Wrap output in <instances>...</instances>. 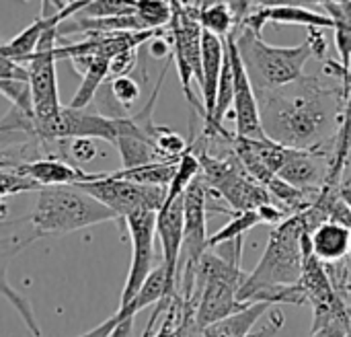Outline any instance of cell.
Listing matches in <instances>:
<instances>
[{"mask_svg": "<svg viewBox=\"0 0 351 337\" xmlns=\"http://www.w3.org/2000/svg\"><path fill=\"white\" fill-rule=\"evenodd\" d=\"M351 84L329 74L304 76L274 93H261V124L269 140L296 150L333 148Z\"/></svg>", "mask_w": 351, "mask_h": 337, "instance_id": "6da1fadb", "label": "cell"}, {"mask_svg": "<svg viewBox=\"0 0 351 337\" xmlns=\"http://www.w3.org/2000/svg\"><path fill=\"white\" fill-rule=\"evenodd\" d=\"M311 235L304 214H296L276 226L269 235L267 247L247 276L239 301L245 305L251 303H269L276 307V297L288 286H296L304 272V237Z\"/></svg>", "mask_w": 351, "mask_h": 337, "instance_id": "7a4b0ae2", "label": "cell"}, {"mask_svg": "<svg viewBox=\"0 0 351 337\" xmlns=\"http://www.w3.org/2000/svg\"><path fill=\"white\" fill-rule=\"evenodd\" d=\"M109 220L119 218L78 185L43 187L33 212L21 218L27 226L29 245L43 237H62Z\"/></svg>", "mask_w": 351, "mask_h": 337, "instance_id": "3957f363", "label": "cell"}, {"mask_svg": "<svg viewBox=\"0 0 351 337\" xmlns=\"http://www.w3.org/2000/svg\"><path fill=\"white\" fill-rule=\"evenodd\" d=\"M232 35L257 95L274 93L298 82L306 76V62L315 58L306 39L296 47H280L265 43L261 35L247 27H237Z\"/></svg>", "mask_w": 351, "mask_h": 337, "instance_id": "277c9868", "label": "cell"}, {"mask_svg": "<svg viewBox=\"0 0 351 337\" xmlns=\"http://www.w3.org/2000/svg\"><path fill=\"white\" fill-rule=\"evenodd\" d=\"M241 255L243 251L230 257H220L212 251L204 255L195 290V323L202 332L247 307L239 301V292L249 276L241 270Z\"/></svg>", "mask_w": 351, "mask_h": 337, "instance_id": "5b68a950", "label": "cell"}, {"mask_svg": "<svg viewBox=\"0 0 351 337\" xmlns=\"http://www.w3.org/2000/svg\"><path fill=\"white\" fill-rule=\"evenodd\" d=\"M193 154L199 159L202 177L222 198V202L228 204V210H234L237 214L253 212L263 208L265 204L276 202L267 191V187H263L247 173L234 148H230L224 154H208V152H193Z\"/></svg>", "mask_w": 351, "mask_h": 337, "instance_id": "8992f818", "label": "cell"}, {"mask_svg": "<svg viewBox=\"0 0 351 337\" xmlns=\"http://www.w3.org/2000/svg\"><path fill=\"white\" fill-rule=\"evenodd\" d=\"M202 2H177L173 0V21H171V35H173V56L177 62L179 80L183 93L191 107L206 119V107L197 101L191 91V78L204 84V70H202V43H204V27L199 23Z\"/></svg>", "mask_w": 351, "mask_h": 337, "instance_id": "52a82bcc", "label": "cell"}, {"mask_svg": "<svg viewBox=\"0 0 351 337\" xmlns=\"http://www.w3.org/2000/svg\"><path fill=\"white\" fill-rule=\"evenodd\" d=\"M58 27L49 29L43 39L39 41L33 56L23 60L29 68V82L33 91V105H35V119L37 124H47L56 119L62 111L60 93H58V76H56V49H58Z\"/></svg>", "mask_w": 351, "mask_h": 337, "instance_id": "ba28073f", "label": "cell"}, {"mask_svg": "<svg viewBox=\"0 0 351 337\" xmlns=\"http://www.w3.org/2000/svg\"><path fill=\"white\" fill-rule=\"evenodd\" d=\"M103 206L113 210L119 220H128L138 212H160L167 200L169 189L138 185L128 179H117L113 173H107L95 183L78 185Z\"/></svg>", "mask_w": 351, "mask_h": 337, "instance_id": "9c48e42d", "label": "cell"}, {"mask_svg": "<svg viewBox=\"0 0 351 337\" xmlns=\"http://www.w3.org/2000/svg\"><path fill=\"white\" fill-rule=\"evenodd\" d=\"M158 222V212H138L125 220L132 235V264L125 286L121 290L119 309L128 307L144 288L154 268V237Z\"/></svg>", "mask_w": 351, "mask_h": 337, "instance_id": "30bf717a", "label": "cell"}, {"mask_svg": "<svg viewBox=\"0 0 351 337\" xmlns=\"http://www.w3.org/2000/svg\"><path fill=\"white\" fill-rule=\"evenodd\" d=\"M37 136L47 140H76V138H99L117 146V121L103 113L86 109L62 107L60 115L47 124H37Z\"/></svg>", "mask_w": 351, "mask_h": 337, "instance_id": "8fae6325", "label": "cell"}, {"mask_svg": "<svg viewBox=\"0 0 351 337\" xmlns=\"http://www.w3.org/2000/svg\"><path fill=\"white\" fill-rule=\"evenodd\" d=\"M226 49L232 64V76H234V124H237V136L239 138H253L263 140L267 138L263 124H261V107L257 91L249 78V72L245 68V62L241 58V51L237 47L234 35L230 33L224 37Z\"/></svg>", "mask_w": 351, "mask_h": 337, "instance_id": "7c38bea8", "label": "cell"}, {"mask_svg": "<svg viewBox=\"0 0 351 337\" xmlns=\"http://www.w3.org/2000/svg\"><path fill=\"white\" fill-rule=\"evenodd\" d=\"M88 0H76V2H53V12H47L49 8V2L43 0L41 2V12L39 16L27 27L23 29L16 37H12L10 41H6L2 47H0V56L4 58H10V60H16V62H23L27 60L29 56L35 54L39 41L43 39V35L49 31V29H56L60 27L62 23H66L68 19L76 16L78 12H82L86 8Z\"/></svg>", "mask_w": 351, "mask_h": 337, "instance_id": "4fadbf2b", "label": "cell"}, {"mask_svg": "<svg viewBox=\"0 0 351 337\" xmlns=\"http://www.w3.org/2000/svg\"><path fill=\"white\" fill-rule=\"evenodd\" d=\"M333 148L325 150H296L288 148L280 179L298 189H323L331 177Z\"/></svg>", "mask_w": 351, "mask_h": 337, "instance_id": "5bb4252c", "label": "cell"}, {"mask_svg": "<svg viewBox=\"0 0 351 337\" xmlns=\"http://www.w3.org/2000/svg\"><path fill=\"white\" fill-rule=\"evenodd\" d=\"M117 121V150L123 163V169H138L150 163H169L162 159L154 138L134 124L130 115L115 117Z\"/></svg>", "mask_w": 351, "mask_h": 337, "instance_id": "9a60e30c", "label": "cell"}, {"mask_svg": "<svg viewBox=\"0 0 351 337\" xmlns=\"http://www.w3.org/2000/svg\"><path fill=\"white\" fill-rule=\"evenodd\" d=\"M12 171L31 177L41 187H58V185H84L103 179L107 173H88L72 163L60 159H43L29 165L12 167Z\"/></svg>", "mask_w": 351, "mask_h": 337, "instance_id": "2e32d148", "label": "cell"}, {"mask_svg": "<svg viewBox=\"0 0 351 337\" xmlns=\"http://www.w3.org/2000/svg\"><path fill=\"white\" fill-rule=\"evenodd\" d=\"M165 286H167V276L162 266H156V270L152 272V276L148 278V282L144 284V288L140 290V294L123 309H117L115 315H111L107 321H103L101 325H97L95 329L82 334L76 337H111L115 334V329L125 323L128 319H134L140 311H144L150 305H158L165 297Z\"/></svg>", "mask_w": 351, "mask_h": 337, "instance_id": "e0dca14e", "label": "cell"}, {"mask_svg": "<svg viewBox=\"0 0 351 337\" xmlns=\"http://www.w3.org/2000/svg\"><path fill=\"white\" fill-rule=\"evenodd\" d=\"M226 60V43L222 37L204 31V43H202V70H204V84H202V97L206 107V119L204 126L212 121L216 99H218V86L224 70Z\"/></svg>", "mask_w": 351, "mask_h": 337, "instance_id": "ac0fdd59", "label": "cell"}, {"mask_svg": "<svg viewBox=\"0 0 351 337\" xmlns=\"http://www.w3.org/2000/svg\"><path fill=\"white\" fill-rule=\"evenodd\" d=\"M313 253L325 266H337L351 255V233L339 222L327 220L311 233Z\"/></svg>", "mask_w": 351, "mask_h": 337, "instance_id": "d6986e66", "label": "cell"}, {"mask_svg": "<svg viewBox=\"0 0 351 337\" xmlns=\"http://www.w3.org/2000/svg\"><path fill=\"white\" fill-rule=\"evenodd\" d=\"M274 309L269 303H251L243 311L206 327L202 332L204 337H249L253 334L255 325L263 315H267Z\"/></svg>", "mask_w": 351, "mask_h": 337, "instance_id": "ffe728a7", "label": "cell"}, {"mask_svg": "<svg viewBox=\"0 0 351 337\" xmlns=\"http://www.w3.org/2000/svg\"><path fill=\"white\" fill-rule=\"evenodd\" d=\"M335 23V45L339 51V64L351 74V2L323 0L319 2Z\"/></svg>", "mask_w": 351, "mask_h": 337, "instance_id": "44dd1931", "label": "cell"}, {"mask_svg": "<svg viewBox=\"0 0 351 337\" xmlns=\"http://www.w3.org/2000/svg\"><path fill=\"white\" fill-rule=\"evenodd\" d=\"M177 169H179V163H150L138 169H128V171L121 169V171H115L113 175L117 179H128L138 185L169 189L177 175Z\"/></svg>", "mask_w": 351, "mask_h": 337, "instance_id": "7402d4cb", "label": "cell"}, {"mask_svg": "<svg viewBox=\"0 0 351 337\" xmlns=\"http://www.w3.org/2000/svg\"><path fill=\"white\" fill-rule=\"evenodd\" d=\"M199 23L204 31L214 33L222 39L228 37L237 29V21L232 16L228 2H202Z\"/></svg>", "mask_w": 351, "mask_h": 337, "instance_id": "603a6c76", "label": "cell"}, {"mask_svg": "<svg viewBox=\"0 0 351 337\" xmlns=\"http://www.w3.org/2000/svg\"><path fill=\"white\" fill-rule=\"evenodd\" d=\"M263 220H261V216H259V212L257 210H253V212H241V214H237L224 229H220L216 235H212L210 237V241H208V247H210V251L212 249H216V247H220V245H226V243H237V241H241L251 229H255L257 224H261Z\"/></svg>", "mask_w": 351, "mask_h": 337, "instance_id": "cb8c5ba5", "label": "cell"}, {"mask_svg": "<svg viewBox=\"0 0 351 337\" xmlns=\"http://www.w3.org/2000/svg\"><path fill=\"white\" fill-rule=\"evenodd\" d=\"M136 14L148 31H162L173 21V2L162 0H136Z\"/></svg>", "mask_w": 351, "mask_h": 337, "instance_id": "d4e9b609", "label": "cell"}, {"mask_svg": "<svg viewBox=\"0 0 351 337\" xmlns=\"http://www.w3.org/2000/svg\"><path fill=\"white\" fill-rule=\"evenodd\" d=\"M88 19H109V16H128L136 14V2L125 0H88L86 8L78 12Z\"/></svg>", "mask_w": 351, "mask_h": 337, "instance_id": "484cf974", "label": "cell"}, {"mask_svg": "<svg viewBox=\"0 0 351 337\" xmlns=\"http://www.w3.org/2000/svg\"><path fill=\"white\" fill-rule=\"evenodd\" d=\"M0 91L12 103V107H19L23 111L35 115L33 91H31V82L29 80H6V78H0Z\"/></svg>", "mask_w": 351, "mask_h": 337, "instance_id": "4316f807", "label": "cell"}, {"mask_svg": "<svg viewBox=\"0 0 351 337\" xmlns=\"http://www.w3.org/2000/svg\"><path fill=\"white\" fill-rule=\"evenodd\" d=\"M43 187L33 181L27 175H21L12 169H2V179H0V196L2 202H6L8 196H16V194H25V191H41Z\"/></svg>", "mask_w": 351, "mask_h": 337, "instance_id": "83f0119b", "label": "cell"}, {"mask_svg": "<svg viewBox=\"0 0 351 337\" xmlns=\"http://www.w3.org/2000/svg\"><path fill=\"white\" fill-rule=\"evenodd\" d=\"M2 292H4V297L10 301V305L19 311V315L23 317V323L27 325V329H29L35 337L41 336V329H39V325H37V321H35V315H33V309H31L29 301L23 299L19 292H14V290L10 288V284H8V280H6V270H2Z\"/></svg>", "mask_w": 351, "mask_h": 337, "instance_id": "f1b7e54d", "label": "cell"}, {"mask_svg": "<svg viewBox=\"0 0 351 337\" xmlns=\"http://www.w3.org/2000/svg\"><path fill=\"white\" fill-rule=\"evenodd\" d=\"M111 84V93L115 97V101L128 111L142 95V86L138 80H134L132 76H121V78H113L109 80Z\"/></svg>", "mask_w": 351, "mask_h": 337, "instance_id": "f546056e", "label": "cell"}, {"mask_svg": "<svg viewBox=\"0 0 351 337\" xmlns=\"http://www.w3.org/2000/svg\"><path fill=\"white\" fill-rule=\"evenodd\" d=\"M99 148L95 144L93 138H76V140H70V146H68V154H70V163L72 165H86L90 163L95 156H97Z\"/></svg>", "mask_w": 351, "mask_h": 337, "instance_id": "4dcf8cb0", "label": "cell"}, {"mask_svg": "<svg viewBox=\"0 0 351 337\" xmlns=\"http://www.w3.org/2000/svg\"><path fill=\"white\" fill-rule=\"evenodd\" d=\"M136 64H138V49H130V51L117 54V56L109 62V80L128 76V72L134 70Z\"/></svg>", "mask_w": 351, "mask_h": 337, "instance_id": "1f68e13d", "label": "cell"}, {"mask_svg": "<svg viewBox=\"0 0 351 337\" xmlns=\"http://www.w3.org/2000/svg\"><path fill=\"white\" fill-rule=\"evenodd\" d=\"M329 218L343 224L348 231L351 233V208L343 202L341 198V191H337L333 198H331V204H329Z\"/></svg>", "mask_w": 351, "mask_h": 337, "instance_id": "d6a6232c", "label": "cell"}, {"mask_svg": "<svg viewBox=\"0 0 351 337\" xmlns=\"http://www.w3.org/2000/svg\"><path fill=\"white\" fill-rule=\"evenodd\" d=\"M323 31H325V29H317V27L306 29V41H308L311 47H313V56L319 58V60H325V58H327V51H329V41H327V37L323 35Z\"/></svg>", "mask_w": 351, "mask_h": 337, "instance_id": "836d02e7", "label": "cell"}, {"mask_svg": "<svg viewBox=\"0 0 351 337\" xmlns=\"http://www.w3.org/2000/svg\"><path fill=\"white\" fill-rule=\"evenodd\" d=\"M351 332V321H337V323H331L319 332H313L311 337H346Z\"/></svg>", "mask_w": 351, "mask_h": 337, "instance_id": "e575fe53", "label": "cell"}, {"mask_svg": "<svg viewBox=\"0 0 351 337\" xmlns=\"http://www.w3.org/2000/svg\"><path fill=\"white\" fill-rule=\"evenodd\" d=\"M148 49H150V54H152V56H156V58H162L165 54H167V56H171V54H169V41H167L162 35L154 37V39L148 43Z\"/></svg>", "mask_w": 351, "mask_h": 337, "instance_id": "d590c367", "label": "cell"}, {"mask_svg": "<svg viewBox=\"0 0 351 337\" xmlns=\"http://www.w3.org/2000/svg\"><path fill=\"white\" fill-rule=\"evenodd\" d=\"M341 198H343V202L348 204L351 208V189L350 187H341Z\"/></svg>", "mask_w": 351, "mask_h": 337, "instance_id": "8d00e7d4", "label": "cell"}, {"mask_svg": "<svg viewBox=\"0 0 351 337\" xmlns=\"http://www.w3.org/2000/svg\"><path fill=\"white\" fill-rule=\"evenodd\" d=\"M346 337H351V332H350V334H348V336H346Z\"/></svg>", "mask_w": 351, "mask_h": 337, "instance_id": "74e56055", "label": "cell"}, {"mask_svg": "<svg viewBox=\"0 0 351 337\" xmlns=\"http://www.w3.org/2000/svg\"><path fill=\"white\" fill-rule=\"evenodd\" d=\"M348 187H350V189H351V185H348Z\"/></svg>", "mask_w": 351, "mask_h": 337, "instance_id": "f35d334b", "label": "cell"}, {"mask_svg": "<svg viewBox=\"0 0 351 337\" xmlns=\"http://www.w3.org/2000/svg\"><path fill=\"white\" fill-rule=\"evenodd\" d=\"M197 337H204V336H197Z\"/></svg>", "mask_w": 351, "mask_h": 337, "instance_id": "ab89813d", "label": "cell"}]
</instances>
